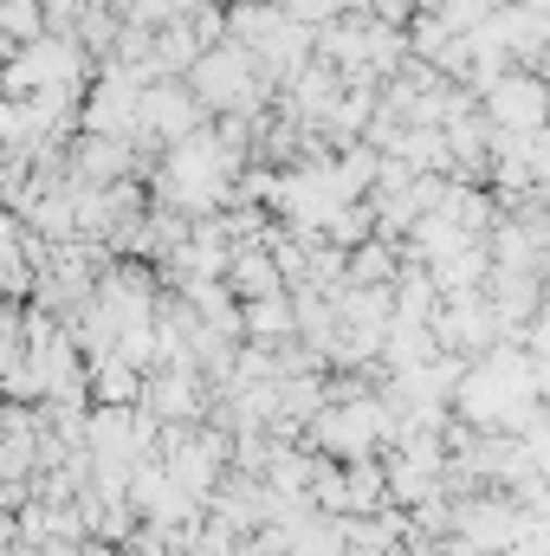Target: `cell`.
Instances as JSON below:
<instances>
[{
  "label": "cell",
  "instance_id": "1",
  "mask_svg": "<svg viewBox=\"0 0 550 556\" xmlns=\"http://www.w3.org/2000/svg\"><path fill=\"white\" fill-rule=\"evenodd\" d=\"M240 175V149L221 137V130H195L188 142H168L162 162H155V201L162 207H182V214H214L234 201V181Z\"/></svg>",
  "mask_w": 550,
  "mask_h": 556
},
{
  "label": "cell",
  "instance_id": "2",
  "mask_svg": "<svg viewBox=\"0 0 550 556\" xmlns=\"http://www.w3.org/2000/svg\"><path fill=\"white\" fill-rule=\"evenodd\" d=\"M396 440V408L383 395H343L311 420V446L330 459H370Z\"/></svg>",
  "mask_w": 550,
  "mask_h": 556
},
{
  "label": "cell",
  "instance_id": "3",
  "mask_svg": "<svg viewBox=\"0 0 550 556\" xmlns=\"http://www.w3.org/2000/svg\"><path fill=\"white\" fill-rule=\"evenodd\" d=\"M260 72H266V65H260L240 39H221V46L201 52V65L188 72V85H195V98H201L208 111H253L260 91H266Z\"/></svg>",
  "mask_w": 550,
  "mask_h": 556
},
{
  "label": "cell",
  "instance_id": "4",
  "mask_svg": "<svg viewBox=\"0 0 550 556\" xmlns=\"http://www.w3.org/2000/svg\"><path fill=\"white\" fill-rule=\"evenodd\" d=\"M7 85H13V98H26V91H78L85 85V46L65 39V33H39V39L13 46Z\"/></svg>",
  "mask_w": 550,
  "mask_h": 556
},
{
  "label": "cell",
  "instance_id": "5",
  "mask_svg": "<svg viewBox=\"0 0 550 556\" xmlns=\"http://www.w3.org/2000/svg\"><path fill=\"white\" fill-rule=\"evenodd\" d=\"M434 337H440V350H453V356L473 363V356H486L492 343H505V324H499V311H492L486 291H460V298H440Z\"/></svg>",
  "mask_w": 550,
  "mask_h": 556
},
{
  "label": "cell",
  "instance_id": "6",
  "mask_svg": "<svg viewBox=\"0 0 550 556\" xmlns=\"http://www.w3.org/2000/svg\"><path fill=\"white\" fill-rule=\"evenodd\" d=\"M486 117H492V137H532L550 124V85L532 72H505L486 85Z\"/></svg>",
  "mask_w": 550,
  "mask_h": 556
},
{
  "label": "cell",
  "instance_id": "7",
  "mask_svg": "<svg viewBox=\"0 0 550 556\" xmlns=\"http://www.w3.org/2000/svg\"><path fill=\"white\" fill-rule=\"evenodd\" d=\"M201 98H195V85H175V78H155L149 91H142V130H137V149H149V142H188L195 130H201Z\"/></svg>",
  "mask_w": 550,
  "mask_h": 556
},
{
  "label": "cell",
  "instance_id": "8",
  "mask_svg": "<svg viewBox=\"0 0 550 556\" xmlns=\"http://www.w3.org/2000/svg\"><path fill=\"white\" fill-rule=\"evenodd\" d=\"M227 285H234V298L247 304V298H273V291H291V278L278 266L273 247H240L234 253V266H227Z\"/></svg>",
  "mask_w": 550,
  "mask_h": 556
},
{
  "label": "cell",
  "instance_id": "9",
  "mask_svg": "<svg viewBox=\"0 0 550 556\" xmlns=\"http://www.w3.org/2000/svg\"><path fill=\"white\" fill-rule=\"evenodd\" d=\"M291 337H298V298H291V291H273V298H247V343L285 350Z\"/></svg>",
  "mask_w": 550,
  "mask_h": 556
},
{
  "label": "cell",
  "instance_id": "10",
  "mask_svg": "<svg viewBox=\"0 0 550 556\" xmlns=\"http://www.w3.org/2000/svg\"><path fill=\"white\" fill-rule=\"evenodd\" d=\"M142 389H149V369H137V363H124V356L91 363V402H104V408H137Z\"/></svg>",
  "mask_w": 550,
  "mask_h": 556
},
{
  "label": "cell",
  "instance_id": "11",
  "mask_svg": "<svg viewBox=\"0 0 550 556\" xmlns=\"http://www.w3.org/2000/svg\"><path fill=\"white\" fill-rule=\"evenodd\" d=\"M396 278H402V253L389 233H376L350 253V285H396Z\"/></svg>",
  "mask_w": 550,
  "mask_h": 556
},
{
  "label": "cell",
  "instance_id": "12",
  "mask_svg": "<svg viewBox=\"0 0 550 556\" xmlns=\"http://www.w3.org/2000/svg\"><path fill=\"white\" fill-rule=\"evenodd\" d=\"M155 7H162V13H168V20H188V13H201V7H208V0H155Z\"/></svg>",
  "mask_w": 550,
  "mask_h": 556
}]
</instances>
